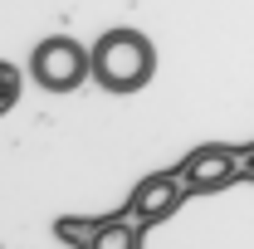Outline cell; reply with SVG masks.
<instances>
[{
  "instance_id": "cell-5",
  "label": "cell",
  "mask_w": 254,
  "mask_h": 249,
  "mask_svg": "<svg viewBox=\"0 0 254 249\" xmlns=\"http://www.w3.org/2000/svg\"><path fill=\"white\" fill-rule=\"evenodd\" d=\"M181 176H186L190 190H215V186H225V181L240 176V156L230 152V147H200V152L186 156Z\"/></svg>"
},
{
  "instance_id": "cell-1",
  "label": "cell",
  "mask_w": 254,
  "mask_h": 249,
  "mask_svg": "<svg viewBox=\"0 0 254 249\" xmlns=\"http://www.w3.org/2000/svg\"><path fill=\"white\" fill-rule=\"evenodd\" d=\"M142 249H254V176L190 190L171 215L142 225Z\"/></svg>"
},
{
  "instance_id": "cell-4",
  "label": "cell",
  "mask_w": 254,
  "mask_h": 249,
  "mask_svg": "<svg viewBox=\"0 0 254 249\" xmlns=\"http://www.w3.org/2000/svg\"><path fill=\"white\" fill-rule=\"evenodd\" d=\"M186 195H190V186H186V176H181V171H157V176L137 181L132 200H127V215H137L142 225H152V220L171 215Z\"/></svg>"
},
{
  "instance_id": "cell-6",
  "label": "cell",
  "mask_w": 254,
  "mask_h": 249,
  "mask_svg": "<svg viewBox=\"0 0 254 249\" xmlns=\"http://www.w3.org/2000/svg\"><path fill=\"white\" fill-rule=\"evenodd\" d=\"M93 249H142V230L132 220H103L93 235Z\"/></svg>"
},
{
  "instance_id": "cell-9",
  "label": "cell",
  "mask_w": 254,
  "mask_h": 249,
  "mask_svg": "<svg viewBox=\"0 0 254 249\" xmlns=\"http://www.w3.org/2000/svg\"><path fill=\"white\" fill-rule=\"evenodd\" d=\"M245 171H250V176H254V147H250V152H245Z\"/></svg>"
},
{
  "instance_id": "cell-3",
  "label": "cell",
  "mask_w": 254,
  "mask_h": 249,
  "mask_svg": "<svg viewBox=\"0 0 254 249\" xmlns=\"http://www.w3.org/2000/svg\"><path fill=\"white\" fill-rule=\"evenodd\" d=\"M30 73L49 88V93H73L83 78H93V54H88L78 39L54 34V39H44V44L34 49Z\"/></svg>"
},
{
  "instance_id": "cell-7",
  "label": "cell",
  "mask_w": 254,
  "mask_h": 249,
  "mask_svg": "<svg viewBox=\"0 0 254 249\" xmlns=\"http://www.w3.org/2000/svg\"><path fill=\"white\" fill-rule=\"evenodd\" d=\"M59 235L68 240V245H78V249H93L98 225H88V220H59Z\"/></svg>"
},
{
  "instance_id": "cell-8",
  "label": "cell",
  "mask_w": 254,
  "mask_h": 249,
  "mask_svg": "<svg viewBox=\"0 0 254 249\" xmlns=\"http://www.w3.org/2000/svg\"><path fill=\"white\" fill-rule=\"evenodd\" d=\"M0 83H5L0 103H5V108H15V93H20V73H15V63H0Z\"/></svg>"
},
{
  "instance_id": "cell-2",
  "label": "cell",
  "mask_w": 254,
  "mask_h": 249,
  "mask_svg": "<svg viewBox=\"0 0 254 249\" xmlns=\"http://www.w3.org/2000/svg\"><path fill=\"white\" fill-rule=\"evenodd\" d=\"M152 68H157V54H152L147 34H137V30H108L93 44V78H98V88H108V93H137V88H147Z\"/></svg>"
}]
</instances>
